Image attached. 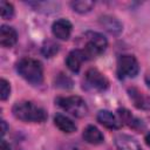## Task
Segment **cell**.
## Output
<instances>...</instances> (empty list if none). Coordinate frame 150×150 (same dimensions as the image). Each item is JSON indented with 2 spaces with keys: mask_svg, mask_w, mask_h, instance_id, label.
I'll list each match as a JSON object with an SVG mask.
<instances>
[{
  "mask_svg": "<svg viewBox=\"0 0 150 150\" xmlns=\"http://www.w3.org/2000/svg\"><path fill=\"white\" fill-rule=\"evenodd\" d=\"M139 66L135 56L121 55L117 60V75L120 79L135 77L138 74Z\"/></svg>",
  "mask_w": 150,
  "mask_h": 150,
  "instance_id": "obj_5",
  "label": "cell"
},
{
  "mask_svg": "<svg viewBox=\"0 0 150 150\" xmlns=\"http://www.w3.org/2000/svg\"><path fill=\"white\" fill-rule=\"evenodd\" d=\"M53 35L60 40H68L71 33V23L67 19H59L52 26Z\"/></svg>",
  "mask_w": 150,
  "mask_h": 150,
  "instance_id": "obj_7",
  "label": "cell"
},
{
  "mask_svg": "<svg viewBox=\"0 0 150 150\" xmlns=\"http://www.w3.org/2000/svg\"><path fill=\"white\" fill-rule=\"evenodd\" d=\"M86 39L87 42L84 45V48L82 49L86 55V59L97 57L105 50L108 42L102 34L97 32H88L86 33Z\"/></svg>",
  "mask_w": 150,
  "mask_h": 150,
  "instance_id": "obj_3",
  "label": "cell"
},
{
  "mask_svg": "<svg viewBox=\"0 0 150 150\" xmlns=\"http://www.w3.org/2000/svg\"><path fill=\"white\" fill-rule=\"evenodd\" d=\"M61 150H79V149L76 146H74V145H66L64 149H61Z\"/></svg>",
  "mask_w": 150,
  "mask_h": 150,
  "instance_id": "obj_22",
  "label": "cell"
},
{
  "mask_svg": "<svg viewBox=\"0 0 150 150\" xmlns=\"http://www.w3.org/2000/svg\"><path fill=\"white\" fill-rule=\"evenodd\" d=\"M71 8L77 12V13H88L91 11V8L94 7V1H89V0H77V1H73L70 2Z\"/></svg>",
  "mask_w": 150,
  "mask_h": 150,
  "instance_id": "obj_16",
  "label": "cell"
},
{
  "mask_svg": "<svg viewBox=\"0 0 150 150\" xmlns=\"http://www.w3.org/2000/svg\"><path fill=\"white\" fill-rule=\"evenodd\" d=\"M118 116H120L121 122H123L124 124H128L130 127H135V124L138 123L134 118V116L131 115V112H129L127 109H118Z\"/></svg>",
  "mask_w": 150,
  "mask_h": 150,
  "instance_id": "obj_19",
  "label": "cell"
},
{
  "mask_svg": "<svg viewBox=\"0 0 150 150\" xmlns=\"http://www.w3.org/2000/svg\"><path fill=\"white\" fill-rule=\"evenodd\" d=\"M101 25L104 27L105 30H108L111 34H118L122 32V25L118 20L111 16H103L101 19Z\"/></svg>",
  "mask_w": 150,
  "mask_h": 150,
  "instance_id": "obj_15",
  "label": "cell"
},
{
  "mask_svg": "<svg viewBox=\"0 0 150 150\" xmlns=\"http://www.w3.org/2000/svg\"><path fill=\"white\" fill-rule=\"evenodd\" d=\"M18 41L16 30L13 27L2 25L0 28V45L5 48L13 47Z\"/></svg>",
  "mask_w": 150,
  "mask_h": 150,
  "instance_id": "obj_8",
  "label": "cell"
},
{
  "mask_svg": "<svg viewBox=\"0 0 150 150\" xmlns=\"http://www.w3.org/2000/svg\"><path fill=\"white\" fill-rule=\"evenodd\" d=\"M128 93L136 108L142 110H150V96L145 95L144 93L139 91L136 88H130Z\"/></svg>",
  "mask_w": 150,
  "mask_h": 150,
  "instance_id": "obj_9",
  "label": "cell"
},
{
  "mask_svg": "<svg viewBox=\"0 0 150 150\" xmlns=\"http://www.w3.org/2000/svg\"><path fill=\"white\" fill-rule=\"evenodd\" d=\"M16 68L19 74L32 84H40L43 80L42 66L38 60L25 57L18 62Z\"/></svg>",
  "mask_w": 150,
  "mask_h": 150,
  "instance_id": "obj_2",
  "label": "cell"
},
{
  "mask_svg": "<svg viewBox=\"0 0 150 150\" xmlns=\"http://www.w3.org/2000/svg\"><path fill=\"white\" fill-rule=\"evenodd\" d=\"M115 143L120 150H143L141 145L128 135H117L115 137Z\"/></svg>",
  "mask_w": 150,
  "mask_h": 150,
  "instance_id": "obj_12",
  "label": "cell"
},
{
  "mask_svg": "<svg viewBox=\"0 0 150 150\" xmlns=\"http://www.w3.org/2000/svg\"><path fill=\"white\" fill-rule=\"evenodd\" d=\"M13 115L23 122H33V123H42L47 120V114L46 111L34 104L33 102L29 101H21L16 102L13 105Z\"/></svg>",
  "mask_w": 150,
  "mask_h": 150,
  "instance_id": "obj_1",
  "label": "cell"
},
{
  "mask_svg": "<svg viewBox=\"0 0 150 150\" xmlns=\"http://www.w3.org/2000/svg\"><path fill=\"white\" fill-rule=\"evenodd\" d=\"M54 123L55 125L63 132H67V134H70V132H74L76 130V125L75 123L66 115H62V114H56L55 117H54Z\"/></svg>",
  "mask_w": 150,
  "mask_h": 150,
  "instance_id": "obj_13",
  "label": "cell"
},
{
  "mask_svg": "<svg viewBox=\"0 0 150 150\" xmlns=\"http://www.w3.org/2000/svg\"><path fill=\"white\" fill-rule=\"evenodd\" d=\"M86 83L96 90H104L108 88V80L97 69L90 68L86 73Z\"/></svg>",
  "mask_w": 150,
  "mask_h": 150,
  "instance_id": "obj_6",
  "label": "cell"
},
{
  "mask_svg": "<svg viewBox=\"0 0 150 150\" xmlns=\"http://www.w3.org/2000/svg\"><path fill=\"white\" fill-rule=\"evenodd\" d=\"M83 138L87 143L90 144H100L103 142L102 132L94 125H88L83 131Z\"/></svg>",
  "mask_w": 150,
  "mask_h": 150,
  "instance_id": "obj_14",
  "label": "cell"
},
{
  "mask_svg": "<svg viewBox=\"0 0 150 150\" xmlns=\"http://www.w3.org/2000/svg\"><path fill=\"white\" fill-rule=\"evenodd\" d=\"M84 60H87V59H86L83 50L82 49H74L68 54V56L66 59V64L71 71L77 73Z\"/></svg>",
  "mask_w": 150,
  "mask_h": 150,
  "instance_id": "obj_10",
  "label": "cell"
},
{
  "mask_svg": "<svg viewBox=\"0 0 150 150\" xmlns=\"http://www.w3.org/2000/svg\"><path fill=\"white\" fill-rule=\"evenodd\" d=\"M59 52V45L52 40H48L43 43L42 48H41V53L43 56L46 57H52L54 56L56 53Z\"/></svg>",
  "mask_w": 150,
  "mask_h": 150,
  "instance_id": "obj_17",
  "label": "cell"
},
{
  "mask_svg": "<svg viewBox=\"0 0 150 150\" xmlns=\"http://www.w3.org/2000/svg\"><path fill=\"white\" fill-rule=\"evenodd\" d=\"M0 13H1V18L5 19V20H8V19H12L13 15H14V7L12 4L2 0L0 2Z\"/></svg>",
  "mask_w": 150,
  "mask_h": 150,
  "instance_id": "obj_18",
  "label": "cell"
},
{
  "mask_svg": "<svg viewBox=\"0 0 150 150\" xmlns=\"http://www.w3.org/2000/svg\"><path fill=\"white\" fill-rule=\"evenodd\" d=\"M97 122L101 123L102 125H104L108 129H120L121 128V122L117 120V117L108 111V110H100L97 112Z\"/></svg>",
  "mask_w": 150,
  "mask_h": 150,
  "instance_id": "obj_11",
  "label": "cell"
},
{
  "mask_svg": "<svg viewBox=\"0 0 150 150\" xmlns=\"http://www.w3.org/2000/svg\"><path fill=\"white\" fill-rule=\"evenodd\" d=\"M56 103L60 108L75 117H83L88 112V107L80 96L59 97L56 100Z\"/></svg>",
  "mask_w": 150,
  "mask_h": 150,
  "instance_id": "obj_4",
  "label": "cell"
},
{
  "mask_svg": "<svg viewBox=\"0 0 150 150\" xmlns=\"http://www.w3.org/2000/svg\"><path fill=\"white\" fill-rule=\"evenodd\" d=\"M9 94H11V86H9V83L5 79H1L0 80V98L2 101H5V100L8 98Z\"/></svg>",
  "mask_w": 150,
  "mask_h": 150,
  "instance_id": "obj_20",
  "label": "cell"
},
{
  "mask_svg": "<svg viewBox=\"0 0 150 150\" xmlns=\"http://www.w3.org/2000/svg\"><path fill=\"white\" fill-rule=\"evenodd\" d=\"M1 125H2V135H5L6 129H7V127H6V122H5V121H1Z\"/></svg>",
  "mask_w": 150,
  "mask_h": 150,
  "instance_id": "obj_23",
  "label": "cell"
},
{
  "mask_svg": "<svg viewBox=\"0 0 150 150\" xmlns=\"http://www.w3.org/2000/svg\"><path fill=\"white\" fill-rule=\"evenodd\" d=\"M145 143H146V144L150 146V132H149V134L145 136Z\"/></svg>",
  "mask_w": 150,
  "mask_h": 150,
  "instance_id": "obj_24",
  "label": "cell"
},
{
  "mask_svg": "<svg viewBox=\"0 0 150 150\" xmlns=\"http://www.w3.org/2000/svg\"><path fill=\"white\" fill-rule=\"evenodd\" d=\"M0 150H11V146H9V144H8V143H7L5 139H2V141H1Z\"/></svg>",
  "mask_w": 150,
  "mask_h": 150,
  "instance_id": "obj_21",
  "label": "cell"
}]
</instances>
